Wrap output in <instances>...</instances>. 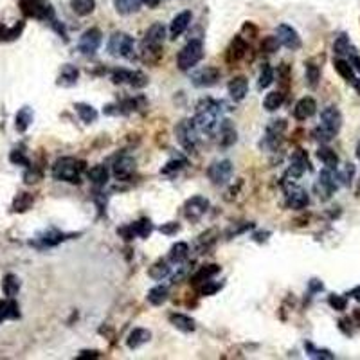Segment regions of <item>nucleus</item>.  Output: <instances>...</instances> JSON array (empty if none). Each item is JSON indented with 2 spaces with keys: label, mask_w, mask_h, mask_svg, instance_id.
<instances>
[{
  "label": "nucleus",
  "mask_w": 360,
  "mask_h": 360,
  "mask_svg": "<svg viewBox=\"0 0 360 360\" xmlns=\"http://www.w3.org/2000/svg\"><path fill=\"white\" fill-rule=\"evenodd\" d=\"M233 175V164L231 161H220V162H213L207 169V177L215 186H222L231 178Z\"/></svg>",
  "instance_id": "nucleus-8"
},
{
  "label": "nucleus",
  "mask_w": 360,
  "mask_h": 360,
  "mask_svg": "<svg viewBox=\"0 0 360 360\" xmlns=\"http://www.w3.org/2000/svg\"><path fill=\"white\" fill-rule=\"evenodd\" d=\"M306 349L310 351L312 357H317V359H333V355L328 349H315L312 344H306Z\"/></svg>",
  "instance_id": "nucleus-51"
},
{
  "label": "nucleus",
  "mask_w": 360,
  "mask_h": 360,
  "mask_svg": "<svg viewBox=\"0 0 360 360\" xmlns=\"http://www.w3.org/2000/svg\"><path fill=\"white\" fill-rule=\"evenodd\" d=\"M135 171V161L130 157H121L114 166V175L119 180H126L132 177V173Z\"/></svg>",
  "instance_id": "nucleus-19"
},
{
  "label": "nucleus",
  "mask_w": 360,
  "mask_h": 360,
  "mask_svg": "<svg viewBox=\"0 0 360 360\" xmlns=\"http://www.w3.org/2000/svg\"><path fill=\"white\" fill-rule=\"evenodd\" d=\"M317 110V103L313 97H303L297 101V105L294 108V116L297 121H306L308 117H312Z\"/></svg>",
  "instance_id": "nucleus-16"
},
{
  "label": "nucleus",
  "mask_w": 360,
  "mask_h": 360,
  "mask_svg": "<svg viewBox=\"0 0 360 360\" xmlns=\"http://www.w3.org/2000/svg\"><path fill=\"white\" fill-rule=\"evenodd\" d=\"M20 6L22 11L29 17L42 18V20L52 17V9L45 0H20Z\"/></svg>",
  "instance_id": "nucleus-9"
},
{
  "label": "nucleus",
  "mask_w": 360,
  "mask_h": 360,
  "mask_svg": "<svg viewBox=\"0 0 360 360\" xmlns=\"http://www.w3.org/2000/svg\"><path fill=\"white\" fill-rule=\"evenodd\" d=\"M188 252H189L188 243L178 241V243L173 245L171 250H169V261H171V263H182V261L188 258Z\"/></svg>",
  "instance_id": "nucleus-33"
},
{
  "label": "nucleus",
  "mask_w": 360,
  "mask_h": 360,
  "mask_svg": "<svg viewBox=\"0 0 360 360\" xmlns=\"http://www.w3.org/2000/svg\"><path fill=\"white\" fill-rule=\"evenodd\" d=\"M78 76L79 72L76 67L63 65L60 72V78H58V85H61V87H72V85H76V81H78Z\"/></svg>",
  "instance_id": "nucleus-22"
},
{
  "label": "nucleus",
  "mask_w": 360,
  "mask_h": 360,
  "mask_svg": "<svg viewBox=\"0 0 360 360\" xmlns=\"http://www.w3.org/2000/svg\"><path fill=\"white\" fill-rule=\"evenodd\" d=\"M72 9H74V13L76 15H79V17H87V15H90V13L94 11L96 7V2L94 0H72Z\"/></svg>",
  "instance_id": "nucleus-34"
},
{
  "label": "nucleus",
  "mask_w": 360,
  "mask_h": 360,
  "mask_svg": "<svg viewBox=\"0 0 360 360\" xmlns=\"http://www.w3.org/2000/svg\"><path fill=\"white\" fill-rule=\"evenodd\" d=\"M218 272H220V265H205L191 277V283H193V285H200V283L209 281L211 277H215Z\"/></svg>",
  "instance_id": "nucleus-27"
},
{
  "label": "nucleus",
  "mask_w": 360,
  "mask_h": 360,
  "mask_svg": "<svg viewBox=\"0 0 360 360\" xmlns=\"http://www.w3.org/2000/svg\"><path fill=\"white\" fill-rule=\"evenodd\" d=\"M222 288V283H211V281H205L204 287L200 288V294L202 295H213L215 292H218Z\"/></svg>",
  "instance_id": "nucleus-50"
},
{
  "label": "nucleus",
  "mask_w": 360,
  "mask_h": 360,
  "mask_svg": "<svg viewBox=\"0 0 360 360\" xmlns=\"http://www.w3.org/2000/svg\"><path fill=\"white\" fill-rule=\"evenodd\" d=\"M283 101H285V94L277 90V92H270V94H266L265 101H263V106H265V110L274 112V110H277V108L283 105Z\"/></svg>",
  "instance_id": "nucleus-35"
},
{
  "label": "nucleus",
  "mask_w": 360,
  "mask_h": 360,
  "mask_svg": "<svg viewBox=\"0 0 360 360\" xmlns=\"http://www.w3.org/2000/svg\"><path fill=\"white\" fill-rule=\"evenodd\" d=\"M151 337V333L148 332V330H144V328H137V330H133L130 335H128V348H132V349H137L141 348L143 344H146L148 340H150Z\"/></svg>",
  "instance_id": "nucleus-21"
},
{
  "label": "nucleus",
  "mask_w": 360,
  "mask_h": 360,
  "mask_svg": "<svg viewBox=\"0 0 360 360\" xmlns=\"http://www.w3.org/2000/svg\"><path fill=\"white\" fill-rule=\"evenodd\" d=\"M169 322H171L177 330H180V332H186V333L194 332V321L191 317L184 315V313H171V315H169Z\"/></svg>",
  "instance_id": "nucleus-23"
},
{
  "label": "nucleus",
  "mask_w": 360,
  "mask_h": 360,
  "mask_svg": "<svg viewBox=\"0 0 360 360\" xmlns=\"http://www.w3.org/2000/svg\"><path fill=\"white\" fill-rule=\"evenodd\" d=\"M272 81H274V71H272L270 65H263V69H261V74H260V81H258V89L263 90L266 89V87H270Z\"/></svg>",
  "instance_id": "nucleus-41"
},
{
  "label": "nucleus",
  "mask_w": 360,
  "mask_h": 360,
  "mask_svg": "<svg viewBox=\"0 0 360 360\" xmlns=\"http://www.w3.org/2000/svg\"><path fill=\"white\" fill-rule=\"evenodd\" d=\"M130 85L132 87H135V89H141V87H144V85H148V78L144 76L143 72H132V76H130Z\"/></svg>",
  "instance_id": "nucleus-49"
},
{
  "label": "nucleus",
  "mask_w": 360,
  "mask_h": 360,
  "mask_svg": "<svg viewBox=\"0 0 360 360\" xmlns=\"http://www.w3.org/2000/svg\"><path fill=\"white\" fill-rule=\"evenodd\" d=\"M101 42H103V34H101L99 29H87L81 38H79L78 49L83 52V54H94L96 50L99 49Z\"/></svg>",
  "instance_id": "nucleus-10"
},
{
  "label": "nucleus",
  "mask_w": 360,
  "mask_h": 360,
  "mask_svg": "<svg viewBox=\"0 0 360 360\" xmlns=\"http://www.w3.org/2000/svg\"><path fill=\"white\" fill-rule=\"evenodd\" d=\"M218 114H220V105L213 99H202L196 106V117L193 121L200 132L213 133L218 126Z\"/></svg>",
  "instance_id": "nucleus-1"
},
{
  "label": "nucleus",
  "mask_w": 360,
  "mask_h": 360,
  "mask_svg": "<svg viewBox=\"0 0 360 360\" xmlns=\"http://www.w3.org/2000/svg\"><path fill=\"white\" fill-rule=\"evenodd\" d=\"M18 305L15 301H4V303H0V322L4 321V319H15L18 317Z\"/></svg>",
  "instance_id": "nucleus-37"
},
{
  "label": "nucleus",
  "mask_w": 360,
  "mask_h": 360,
  "mask_svg": "<svg viewBox=\"0 0 360 360\" xmlns=\"http://www.w3.org/2000/svg\"><path fill=\"white\" fill-rule=\"evenodd\" d=\"M175 135H177L178 144L182 146L186 151H194L196 148V143H198V128L194 124V121H189V119H184L177 124L175 128Z\"/></svg>",
  "instance_id": "nucleus-5"
},
{
  "label": "nucleus",
  "mask_w": 360,
  "mask_h": 360,
  "mask_svg": "<svg viewBox=\"0 0 360 360\" xmlns=\"http://www.w3.org/2000/svg\"><path fill=\"white\" fill-rule=\"evenodd\" d=\"M184 164H186L184 161H171V162H168V166L162 169V173H169V171H175V169H180Z\"/></svg>",
  "instance_id": "nucleus-54"
},
{
  "label": "nucleus",
  "mask_w": 360,
  "mask_h": 360,
  "mask_svg": "<svg viewBox=\"0 0 360 360\" xmlns=\"http://www.w3.org/2000/svg\"><path fill=\"white\" fill-rule=\"evenodd\" d=\"M11 162L13 164H20V166H29V159L25 155H24L22 151H18V150H13L11 151Z\"/></svg>",
  "instance_id": "nucleus-52"
},
{
  "label": "nucleus",
  "mask_w": 360,
  "mask_h": 360,
  "mask_svg": "<svg viewBox=\"0 0 360 360\" xmlns=\"http://www.w3.org/2000/svg\"><path fill=\"white\" fill-rule=\"evenodd\" d=\"M89 180L96 186H105L108 180V169L105 166H94L89 169Z\"/></svg>",
  "instance_id": "nucleus-32"
},
{
  "label": "nucleus",
  "mask_w": 360,
  "mask_h": 360,
  "mask_svg": "<svg viewBox=\"0 0 360 360\" xmlns=\"http://www.w3.org/2000/svg\"><path fill=\"white\" fill-rule=\"evenodd\" d=\"M319 79H321V71H319V67L308 61V63H306V83H308V87L315 89L317 83H319Z\"/></svg>",
  "instance_id": "nucleus-40"
},
{
  "label": "nucleus",
  "mask_w": 360,
  "mask_h": 360,
  "mask_svg": "<svg viewBox=\"0 0 360 360\" xmlns=\"http://www.w3.org/2000/svg\"><path fill=\"white\" fill-rule=\"evenodd\" d=\"M169 274V265H168L166 261H157L153 265L150 266V270H148V276L151 279H157V281H161L162 277H166Z\"/></svg>",
  "instance_id": "nucleus-38"
},
{
  "label": "nucleus",
  "mask_w": 360,
  "mask_h": 360,
  "mask_svg": "<svg viewBox=\"0 0 360 360\" xmlns=\"http://www.w3.org/2000/svg\"><path fill=\"white\" fill-rule=\"evenodd\" d=\"M33 122V110L29 108V106H24V108H20L17 114V117H15V126H17V130L20 133H24L25 130L29 128V124Z\"/></svg>",
  "instance_id": "nucleus-26"
},
{
  "label": "nucleus",
  "mask_w": 360,
  "mask_h": 360,
  "mask_svg": "<svg viewBox=\"0 0 360 360\" xmlns=\"http://www.w3.org/2000/svg\"><path fill=\"white\" fill-rule=\"evenodd\" d=\"M132 229L137 236H141V238H148V236L151 234V231H153V225H151L150 220H141V222L133 223Z\"/></svg>",
  "instance_id": "nucleus-43"
},
{
  "label": "nucleus",
  "mask_w": 360,
  "mask_h": 360,
  "mask_svg": "<svg viewBox=\"0 0 360 360\" xmlns=\"http://www.w3.org/2000/svg\"><path fill=\"white\" fill-rule=\"evenodd\" d=\"M328 303H330V306H332L333 310H338V312L346 310V306H348V299H346L344 295L332 294L330 297H328Z\"/></svg>",
  "instance_id": "nucleus-46"
},
{
  "label": "nucleus",
  "mask_w": 360,
  "mask_h": 360,
  "mask_svg": "<svg viewBox=\"0 0 360 360\" xmlns=\"http://www.w3.org/2000/svg\"><path fill=\"white\" fill-rule=\"evenodd\" d=\"M349 295H351L353 299H357L360 303V287H355L353 290H351V294H349Z\"/></svg>",
  "instance_id": "nucleus-58"
},
{
  "label": "nucleus",
  "mask_w": 360,
  "mask_h": 360,
  "mask_svg": "<svg viewBox=\"0 0 360 360\" xmlns=\"http://www.w3.org/2000/svg\"><path fill=\"white\" fill-rule=\"evenodd\" d=\"M143 4H146V6H150V7H155L161 4V0H141Z\"/></svg>",
  "instance_id": "nucleus-59"
},
{
  "label": "nucleus",
  "mask_w": 360,
  "mask_h": 360,
  "mask_svg": "<svg viewBox=\"0 0 360 360\" xmlns=\"http://www.w3.org/2000/svg\"><path fill=\"white\" fill-rule=\"evenodd\" d=\"M207 207H209V202L204 196H193L184 205V215H186L188 220L194 222V220H200L207 213Z\"/></svg>",
  "instance_id": "nucleus-12"
},
{
  "label": "nucleus",
  "mask_w": 360,
  "mask_h": 360,
  "mask_svg": "<svg viewBox=\"0 0 360 360\" xmlns=\"http://www.w3.org/2000/svg\"><path fill=\"white\" fill-rule=\"evenodd\" d=\"M168 299V288L162 287V285H159V287H153L148 292V303L153 306H159L162 305V303H166Z\"/></svg>",
  "instance_id": "nucleus-31"
},
{
  "label": "nucleus",
  "mask_w": 360,
  "mask_h": 360,
  "mask_svg": "<svg viewBox=\"0 0 360 360\" xmlns=\"http://www.w3.org/2000/svg\"><path fill=\"white\" fill-rule=\"evenodd\" d=\"M353 85H355V90H357V92L360 94V79H355Z\"/></svg>",
  "instance_id": "nucleus-60"
},
{
  "label": "nucleus",
  "mask_w": 360,
  "mask_h": 360,
  "mask_svg": "<svg viewBox=\"0 0 360 360\" xmlns=\"http://www.w3.org/2000/svg\"><path fill=\"white\" fill-rule=\"evenodd\" d=\"M351 67H355V71L360 72V56L359 54H351Z\"/></svg>",
  "instance_id": "nucleus-57"
},
{
  "label": "nucleus",
  "mask_w": 360,
  "mask_h": 360,
  "mask_svg": "<svg viewBox=\"0 0 360 360\" xmlns=\"http://www.w3.org/2000/svg\"><path fill=\"white\" fill-rule=\"evenodd\" d=\"M234 143H236V130H234L233 122L223 121L220 124V144L223 148H227V146H231Z\"/></svg>",
  "instance_id": "nucleus-25"
},
{
  "label": "nucleus",
  "mask_w": 360,
  "mask_h": 360,
  "mask_svg": "<svg viewBox=\"0 0 360 360\" xmlns=\"http://www.w3.org/2000/svg\"><path fill=\"white\" fill-rule=\"evenodd\" d=\"M133 38L126 33H114L108 40V52L116 58H126L132 60L135 56L133 50Z\"/></svg>",
  "instance_id": "nucleus-4"
},
{
  "label": "nucleus",
  "mask_w": 360,
  "mask_h": 360,
  "mask_svg": "<svg viewBox=\"0 0 360 360\" xmlns=\"http://www.w3.org/2000/svg\"><path fill=\"white\" fill-rule=\"evenodd\" d=\"M276 36H277V40L281 42V45H285L287 49H290V50L301 49V36L292 25H287V24L277 25Z\"/></svg>",
  "instance_id": "nucleus-11"
},
{
  "label": "nucleus",
  "mask_w": 360,
  "mask_h": 360,
  "mask_svg": "<svg viewBox=\"0 0 360 360\" xmlns=\"http://www.w3.org/2000/svg\"><path fill=\"white\" fill-rule=\"evenodd\" d=\"M220 79V71L216 67H205V69H200L198 72H194L191 76V81L196 87H211L215 85L216 81Z\"/></svg>",
  "instance_id": "nucleus-14"
},
{
  "label": "nucleus",
  "mask_w": 360,
  "mask_h": 360,
  "mask_svg": "<svg viewBox=\"0 0 360 360\" xmlns=\"http://www.w3.org/2000/svg\"><path fill=\"white\" fill-rule=\"evenodd\" d=\"M247 52V44H245V40L241 36H236L233 40V44L229 47V52H227V60L229 61H238L241 60Z\"/></svg>",
  "instance_id": "nucleus-24"
},
{
  "label": "nucleus",
  "mask_w": 360,
  "mask_h": 360,
  "mask_svg": "<svg viewBox=\"0 0 360 360\" xmlns=\"http://www.w3.org/2000/svg\"><path fill=\"white\" fill-rule=\"evenodd\" d=\"M85 169V162L76 161L74 157H61L52 166V177L61 182L78 184L81 173Z\"/></svg>",
  "instance_id": "nucleus-2"
},
{
  "label": "nucleus",
  "mask_w": 360,
  "mask_h": 360,
  "mask_svg": "<svg viewBox=\"0 0 360 360\" xmlns=\"http://www.w3.org/2000/svg\"><path fill=\"white\" fill-rule=\"evenodd\" d=\"M321 126L330 130L333 135H337L340 126H342V116H340L338 108H335V106H326V108L321 112Z\"/></svg>",
  "instance_id": "nucleus-13"
},
{
  "label": "nucleus",
  "mask_w": 360,
  "mask_h": 360,
  "mask_svg": "<svg viewBox=\"0 0 360 360\" xmlns=\"http://www.w3.org/2000/svg\"><path fill=\"white\" fill-rule=\"evenodd\" d=\"M2 290H4V294L7 297H15L18 294V290H20V281H18V277L15 274H7L4 277V281H2Z\"/></svg>",
  "instance_id": "nucleus-30"
},
{
  "label": "nucleus",
  "mask_w": 360,
  "mask_h": 360,
  "mask_svg": "<svg viewBox=\"0 0 360 360\" xmlns=\"http://www.w3.org/2000/svg\"><path fill=\"white\" fill-rule=\"evenodd\" d=\"M227 89L234 101H241L247 96V92H249V81H247L245 76H236V78L229 81Z\"/></svg>",
  "instance_id": "nucleus-17"
},
{
  "label": "nucleus",
  "mask_w": 360,
  "mask_h": 360,
  "mask_svg": "<svg viewBox=\"0 0 360 360\" xmlns=\"http://www.w3.org/2000/svg\"><path fill=\"white\" fill-rule=\"evenodd\" d=\"M333 52L338 56L349 52V38L346 34H340V36L335 40V44H333Z\"/></svg>",
  "instance_id": "nucleus-44"
},
{
  "label": "nucleus",
  "mask_w": 360,
  "mask_h": 360,
  "mask_svg": "<svg viewBox=\"0 0 360 360\" xmlns=\"http://www.w3.org/2000/svg\"><path fill=\"white\" fill-rule=\"evenodd\" d=\"M99 359L101 355L97 353V351H81V353L78 355V359Z\"/></svg>",
  "instance_id": "nucleus-56"
},
{
  "label": "nucleus",
  "mask_w": 360,
  "mask_h": 360,
  "mask_svg": "<svg viewBox=\"0 0 360 360\" xmlns=\"http://www.w3.org/2000/svg\"><path fill=\"white\" fill-rule=\"evenodd\" d=\"M164 38H166V29L162 24H153L146 34H144V40H143V52L144 56L148 54H157L161 56V47L164 44Z\"/></svg>",
  "instance_id": "nucleus-6"
},
{
  "label": "nucleus",
  "mask_w": 360,
  "mask_h": 360,
  "mask_svg": "<svg viewBox=\"0 0 360 360\" xmlns=\"http://www.w3.org/2000/svg\"><path fill=\"white\" fill-rule=\"evenodd\" d=\"M313 137H315V141H319V143H328V141H332L335 135H333L330 130H326L324 126H317L315 130H313Z\"/></svg>",
  "instance_id": "nucleus-48"
},
{
  "label": "nucleus",
  "mask_w": 360,
  "mask_h": 360,
  "mask_svg": "<svg viewBox=\"0 0 360 360\" xmlns=\"http://www.w3.org/2000/svg\"><path fill=\"white\" fill-rule=\"evenodd\" d=\"M76 112H78L79 119L83 122H87V124H90V122H96V119H97V112H96V108H92L90 105H85V103H76Z\"/></svg>",
  "instance_id": "nucleus-29"
},
{
  "label": "nucleus",
  "mask_w": 360,
  "mask_h": 360,
  "mask_svg": "<svg viewBox=\"0 0 360 360\" xmlns=\"http://www.w3.org/2000/svg\"><path fill=\"white\" fill-rule=\"evenodd\" d=\"M141 6V0H116V9L121 15L135 13Z\"/></svg>",
  "instance_id": "nucleus-39"
},
{
  "label": "nucleus",
  "mask_w": 360,
  "mask_h": 360,
  "mask_svg": "<svg viewBox=\"0 0 360 360\" xmlns=\"http://www.w3.org/2000/svg\"><path fill=\"white\" fill-rule=\"evenodd\" d=\"M337 178L335 173L332 171V168H326L324 171H321L319 180L315 182V193L321 200H328L333 194V191L337 189Z\"/></svg>",
  "instance_id": "nucleus-7"
},
{
  "label": "nucleus",
  "mask_w": 360,
  "mask_h": 360,
  "mask_svg": "<svg viewBox=\"0 0 360 360\" xmlns=\"http://www.w3.org/2000/svg\"><path fill=\"white\" fill-rule=\"evenodd\" d=\"M189 22H191V13L189 11H182L178 13L177 17L173 18L171 22V27H169V33H171V38H177V36H180V34L188 29Z\"/></svg>",
  "instance_id": "nucleus-20"
},
{
  "label": "nucleus",
  "mask_w": 360,
  "mask_h": 360,
  "mask_svg": "<svg viewBox=\"0 0 360 360\" xmlns=\"http://www.w3.org/2000/svg\"><path fill=\"white\" fill-rule=\"evenodd\" d=\"M204 56V44L200 40H191L177 56V65L180 71H189L202 60Z\"/></svg>",
  "instance_id": "nucleus-3"
},
{
  "label": "nucleus",
  "mask_w": 360,
  "mask_h": 360,
  "mask_svg": "<svg viewBox=\"0 0 360 360\" xmlns=\"http://www.w3.org/2000/svg\"><path fill=\"white\" fill-rule=\"evenodd\" d=\"M67 240L65 234L61 233H56V231H49V233H45L42 238H40V243L42 245H47V247H52V245H58L60 241Z\"/></svg>",
  "instance_id": "nucleus-42"
},
{
  "label": "nucleus",
  "mask_w": 360,
  "mask_h": 360,
  "mask_svg": "<svg viewBox=\"0 0 360 360\" xmlns=\"http://www.w3.org/2000/svg\"><path fill=\"white\" fill-rule=\"evenodd\" d=\"M310 168V162H308V157L303 150H297L292 155V161H290V168H288V175L292 178H299L303 173Z\"/></svg>",
  "instance_id": "nucleus-15"
},
{
  "label": "nucleus",
  "mask_w": 360,
  "mask_h": 360,
  "mask_svg": "<svg viewBox=\"0 0 360 360\" xmlns=\"http://www.w3.org/2000/svg\"><path fill=\"white\" fill-rule=\"evenodd\" d=\"M317 157L321 159V162L326 168H332V169H335V168H337L338 157H337V153L332 150V148H328V146H321V148L317 150Z\"/></svg>",
  "instance_id": "nucleus-28"
},
{
  "label": "nucleus",
  "mask_w": 360,
  "mask_h": 360,
  "mask_svg": "<svg viewBox=\"0 0 360 360\" xmlns=\"http://www.w3.org/2000/svg\"><path fill=\"white\" fill-rule=\"evenodd\" d=\"M178 223H173V222H169V223H166V225H162L161 227V233H164V234H175L178 231Z\"/></svg>",
  "instance_id": "nucleus-55"
},
{
  "label": "nucleus",
  "mask_w": 360,
  "mask_h": 360,
  "mask_svg": "<svg viewBox=\"0 0 360 360\" xmlns=\"http://www.w3.org/2000/svg\"><path fill=\"white\" fill-rule=\"evenodd\" d=\"M353 166L351 164H346V168H344V171L338 175V180H342V184H346L348 186L349 182H351V177H353Z\"/></svg>",
  "instance_id": "nucleus-53"
},
{
  "label": "nucleus",
  "mask_w": 360,
  "mask_h": 360,
  "mask_svg": "<svg viewBox=\"0 0 360 360\" xmlns=\"http://www.w3.org/2000/svg\"><path fill=\"white\" fill-rule=\"evenodd\" d=\"M357 159L360 161V141H359V144H357Z\"/></svg>",
  "instance_id": "nucleus-61"
},
{
  "label": "nucleus",
  "mask_w": 360,
  "mask_h": 360,
  "mask_svg": "<svg viewBox=\"0 0 360 360\" xmlns=\"http://www.w3.org/2000/svg\"><path fill=\"white\" fill-rule=\"evenodd\" d=\"M310 198H308V193L305 189L301 188H294L292 191H288L287 194V205L290 209H305L308 205Z\"/></svg>",
  "instance_id": "nucleus-18"
},
{
  "label": "nucleus",
  "mask_w": 360,
  "mask_h": 360,
  "mask_svg": "<svg viewBox=\"0 0 360 360\" xmlns=\"http://www.w3.org/2000/svg\"><path fill=\"white\" fill-rule=\"evenodd\" d=\"M279 45L281 42L277 40V36H266L263 40V44H261V50H265V52H274V50L279 49Z\"/></svg>",
  "instance_id": "nucleus-47"
},
{
  "label": "nucleus",
  "mask_w": 360,
  "mask_h": 360,
  "mask_svg": "<svg viewBox=\"0 0 360 360\" xmlns=\"http://www.w3.org/2000/svg\"><path fill=\"white\" fill-rule=\"evenodd\" d=\"M31 204H33V198H31L27 193H20L17 196V200H15V204H13V209L15 211H25V209L31 207Z\"/></svg>",
  "instance_id": "nucleus-45"
},
{
  "label": "nucleus",
  "mask_w": 360,
  "mask_h": 360,
  "mask_svg": "<svg viewBox=\"0 0 360 360\" xmlns=\"http://www.w3.org/2000/svg\"><path fill=\"white\" fill-rule=\"evenodd\" d=\"M333 65H335V71L338 72V76L344 78L346 81H355V72H353V67L351 63L344 60H335L333 61Z\"/></svg>",
  "instance_id": "nucleus-36"
}]
</instances>
